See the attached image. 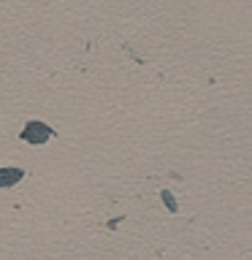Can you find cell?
<instances>
[{
    "label": "cell",
    "mask_w": 252,
    "mask_h": 260,
    "mask_svg": "<svg viewBox=\"0 0 252 260\" xmlns=\"http://www.w3.org/2000/svg\"><path fill=\"white\" fill-rule=\"evenodd\" d=\"M0 173H3V176H0V187H6L8 182H19V179H22L19 168H3Z\"/></svg>",
    "instance_id": "obj_1"
}]
</instances>
